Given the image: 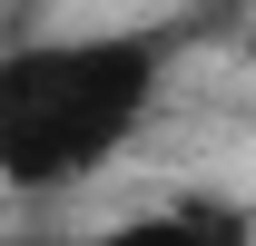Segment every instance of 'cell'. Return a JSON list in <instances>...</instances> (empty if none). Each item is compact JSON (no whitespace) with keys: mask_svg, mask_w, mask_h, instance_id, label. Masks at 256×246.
<instances>
[{"mask_svg":"<svg viewBox=\"0 0 256 246\" xmlns=\"http://www.w3.org/2000/svg\"><path fill=\"white\" fill-rule=\"evenodd\" d=\"M246 40H256V10H246Z\"/></svg>","mask_w":256,"mask_h":246,"instance_id":"obj_4","label":"cell"},{"mask_svg":"<svg viewBox=\"0 0 256 246\" xmlns=\"http://www.w3.org/2000/svg\"><path fill=\"white\" fill-rule=\"evenodd\" d=\"M98 246H246V216L236 207H168V216H138Z\"/></svg>","mask_w":256,"mask_h":246,"instance_id":"obj_2","label":"cell"},{"mask_svg":"<svg viewBox=\"0 0 256 246\" xmlns=\"http://www.w3.org/2000/svg\"><path fill=\"white\" fill-rule=\"evenodd\" d=\"M20 246H60V236H20Z\"/></svg>","mask_w":256,"mask_h":246,"instance_id":"obj_3","label":"cell"},{"mask_svg":"<svg viewBox=\"0 0 256 246\" xmlns=\"http://www.w3.org/2000/svg\"><path fill=\"white\" fill-rule=\"evenodd\" d=\"M158 98V50L148 40H50L0 60V178L60 187L118 148Z\"/></svg>","mask_w":256,"mask_h":246,"instance_id":"obj_1","label":"cell"}]
</instances>
